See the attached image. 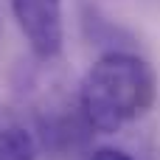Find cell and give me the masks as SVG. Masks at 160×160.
Returning a JSON list of instances; mask_svg holds the SVG:
<instances>
[{
    "label": "cell",
    "mask_w": 160,
    "mask_h": 160,
    "mask_svg": "<svg viewBox=\"0 0 160 160\" xmlns=\"http://www.w3.org/2000/svg\"><path fill=\"white\" fill-rule=\"evenodd\" d=\"M158 96L152 65L132 51H107L82 79L79 104L90 129L115 135L127 124L143 118Z\"/></svg>",
    "instance_id": "cell-1"
},
{
    "label": "cell",
    "mask_w": 160,
    "mask_h": 160,
    "mask_svg": "<svg viewBox=\"0 0 160 160\" xmlns=\"http://www.w3.org/2000/svg\"><path fill=\"white\" fill-rule=\"evenodd\" d=\"M11 11L34 56L48 62L62 53V0H11Z\"/></svg>",
    "instance_id": "cell-2"
},
{
    "label": "cell",
    "mask_w": 160,
    "mask_h": 160,
    "mask_svg": "<svg viewBox=\"0 0 160 160\" xmlns=\"http://www.w3.org/2000/svg\"><path fill=\"white\" fill-rule=\"evenodd\" d=\"M87 160H132V155H127L124 149H115V146H98Z\"/></svg>",
    "instance_id": "cell-4"
},
{
    "label": "cell",
    "mask_w": 160,
    "mask_h": 160,
    "mask_svg": "<svg viewBox=\"0 0 160 160\" xmlns=\"http://www.w3.org/2000/svg\"><path fill=\"white\" fill-rule=\"evenodd\" d=\"M0 160H37V141L25 127L0 129Z\"/></svg>",
    "instance_id": "cell-3"
}]
</instances>
